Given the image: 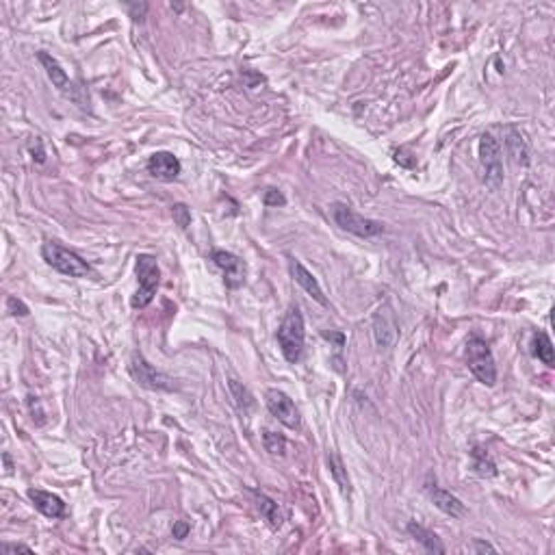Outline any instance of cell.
<instances>
[{
    "mask_svg": "<svg viewBox=\"0 0 555 555\" xmlns=\"http://www.w3.org/2000/svg\"><path fill=\"white\" fill-rule=\"evenodd\" d=\"M278 345L282 356L289 362H297L302 358L304 352V338H306V330H304V317L297 306H291L278 328Z\"/></svg>",
    "mask_w": 555,
    "mask_h": 555,
    "instance_id": "6da1fadb",
    "label": "cell"
},
{
    "mask_svg": "<svg viewBox=\"0 0 555 555\" xmlns=\"http://www.w3.org/2000/svg\"><path fill=\"white\" fill-rule=\"evenodd\" d=\"M41 256H44V261L53 269H57L63 276L85 278V276L92 274V267H90L87 261H82L78 254L70 252L68 247L59 245L57 241H46L44 245H41Z\"/></svg>",
    "mask_w": 555,
    "mask_h": 555,
    "instance_id": "7a4b0ae2",
    "label": "cell"
},
{
    "mask_svg": "<svg viewBox=\"0 0 555 555\" xmlns=\"http://www.w3.org/2000/svg\"><path fill=\"white\" fill-rule=\"evenodd\" d=\"M466 365L471 373L486 387H495L497 382V365L488 343L480 336H471L466 340Z\"/></svg>",
    "mask_w": 555,
    "mask_h": 555,
    "instance_id": "3957f363",
    "label": "cell"
},
{
    "mask_svg": "<svg viewBox=\"0 0 555 555\" xmlns=\"http://www.w3.org/2000/svg\"><path fill=\"white\" fill-rule=\"evenodd\" d=\"M137 278H139V289L133 295L131 306L146 308L154 300L158 282H161V269H158V263L154 256H150V254L137 256Z\"/></svg>",
    "mask_w": 555,
    "mask_h": 555,
    "instance_id": "277c9868",
    "label": "cell"
},
{
    "mask_svg": "<svg viewBox=\"0 0 555 555\" xmlns=\"http://www.w3.org/2000/svg\"><path fill=\"white\" fill-rule=\"evenodd\" d=\"M332 217H334V222H336L340 228L347 230V232H352V235H356V237H360V239L377 237V235L384 230V224H382V222L362 217V215H358L354 208H350L347 204H340V202L332 204Z\"/></svg>",
    "mask_w": 555,
    "mask_h": 555,
    "instance_id": "5b68a950",
    "label": "cell"
},
{
    "mask_svg": "<svg viewBox=\"0 0 555 555\" xmlns=\"http://www.w3.org/2000/svg\"><path fill=\"white\" fill-rule=\"evenodd\" d=\"M131 373L144 389H150V391H174L176 389L174 379L165 373H161V371H156L141 354H133Z\"/></svg>",
    "mask_w": 555,
    "mask_h": 555,
    "instance_id": "8992f818",
    "label": "cell"
},
{
    "mask_svg": "<svg viewBox=\"0 0 555 555\" xmlns=\"http://www.w3.org/2000/svg\"><path fill=\"white\" fill-rule=\"evenodd\" d=\"M480 161L486 169V183L490 187H497L503 180V158L501 148L490 133H484L480 137Z\"/></svg>",
    "mask_w": 555,
    "mask_h": 555,
    "instance_id": "52a82bcc",
    "label": "cell"
},
{
    "mask_svg": "<svg viewBox=\"0 0 555 555\" xmlns=\"http://www.w3.org/2000/svg\"><path fill=\"white\" fill-rule=\"evenodd\" d=\"M265 402H267L269 412H271V414H274L282 425H286V428L297 430V428H300V425H302L300 410H297V406L293 404V399H291L286 393L271 389V391H267Z\"/></svg>",
    "mask_w": 555,
    "mask_h": 555,
    "instance_id": "ba28073f",
    "label": "cell"
},
{
    "mask_svg": "<svg viewBox=\"0 0 555 555\" xmlns=\"http://www.w3.org/2000/svg\"><path fill=\"white\" fill-rule=\"evenodd\" d=\"M212 263H215L224 271V284L228 289H239L245 284L247 278V265L239 259L237 254L226 252V249H215L212 252Z\"/></svg>",
    "mask_w": 555,
    "mask_h": 555,
    "instance_id": "9c48e42d",
    "label": "cell"
},
{
    "mask_svg": "<svg viewBox=\"0 0 555 555\" xmlns=\"http://www.w3.org/2000/svg\"><path fill=\"white\" fill-rule=\"evenodd\" d=\"M183 172V165L178 161V156H174L172 152H154L148 158V174L156 180L169 183L176 180Z\"/></svg>",
    "mask_w": 555,
    "mask_h": 555,
    "instance_id": "30bf717a",
    "label": "cell"
},
{
    "mask_svg": "<svg viewBox=\"0 0 555 555\" xmlns=\"http://www.w3.org/2000/svg\"><path fill=\"white\" fill-rule=\"evenodd\" d=\"M28 499L33 501V505L48 519H63L65 517V503L61 497L48 492V490H39V488H31L28 490Z\"/></svg>",
    "mask_w": 555,
    "mask_h": 555,
    "instance_id": "8fae6325",
    "label": "cell"
},
{
    "mask_svg": "<svg viewBox=\"0 0 555 555\" xmlns=\"http://www.w3.org/2000/svg\"><path fill=\"white\" fill-rule=\"evenodd\" d=\"M428 495H430L432 503H434L438 510H443L445 514H449V517H453V519L466 517V505H464L456 495H451L449 490L438 488V486L434 484V486H428Z\"/></svg>",
    "mask_w": 555,
    "mask_h": 555,
    "instance_id": "7c38bea8",
    "label": "cell"
},
{
    "mask_svg": "<svg viewBox=\"0 0 555 555\" xmlns=\"http://www.w3.org/2000/svg\"><path fill=\"white\" fill-rule=\"evenodd\" d=\"M291 276H293V280L300 284L315 302H319L321 306H325L328 304V300H325V295H323V289L319 286V282H317V278L300 263V261H291Z\"/></svg>",
    "mask_w": 555,
    "mask_h": 555,
    "instance_id": "4fadbf2b",
    "label": "cell"
},
{
    "mask_svg": "<svg viewBox=\"0 0 555 555\" xmlns=\"http://www.w3.org/2000/svg\"><path fill=\"white\" fill-rule=\"evenodd\" d=\"M37 59H39L41 65H44V70H46V74H48V78L53 80L55 87H57L61 94L74 98V85L70 82V78H68V74L63 72V68L59 65V61H57L55 57H50L48 53H37Z\"/></svg>",
    "mask_w": 555,
    "mask_h": 555,
    "instance_id": "5bb4252c",
    "label": "cell"
},
{
    "mask_svg": "<svg viewBox=\"0 0 555 555\" xmlns=\"http://www.w3.org/2000/svg\"><path fill=\"white\" fill-rule=\"evenodd\" d=\"M408 534L425 549V551H430V553H445V544L441 542V538L434 534V532H430L428 527H423V525H419V523H408Z\"/></svg>",
    "mask_w": 555,
    "mask_h": 555,
    "instance_id": "9a60e30c",
    "label": "cell"
},
{
    "mask_svg": "<svg viewBox=\"0 0 555 555\" xmlns=\"http://www.w3.org/2000/svg\"><path fill=\"white\" fill-rule=\"evenodd\" d=\"M505 144H507V150H510L512 158H514L517 163H521V165H525V167L529 165V144H527V139L523 137V133L519 131V128H507Z\"/></svg>",
    "mask_w": 555,
    "mask_h": 555,
    "instance_id": "2e32d148",
    "label": "cell"
},
{
    "mask_svg": "<svg viewBox=\"0 0 555 555\" xmlns=\"http://www.w3.org/2000/svg\"><path fill=\"white\" fill-rule=\"evenodd\" d=\"M328 468H330L332 480H334L336 486L340 488V492L350 495V492H352V482H350V475H347V468H345L343 460H340L336 453H330V456H328Z\"/></svg>",
    "mask_w": 555,
    "mask_h": 555,
    "instance_id": "e0dca14e",
    "label": "cell"
},
{
    "mask_svg": "<svg viewBox=\"0 0 555 555\" xmlns=\"http://www.w3.org/2000/svg\"><path fill=\"white\" fill-rule=\"evenodd\" d=\"M256 501H259V510H261V514L269 521V525L271 527H280L282 523H284V512H282V507L274 501V499H269L267 495H261V492H256Z\"/></svg>",
    "mask_w": 555,
    "mask_h": 555,
    "instance_id": "ac0fdd59",
    "label": "cell"
},
{
    "mask_svg": "<svg viewBox=\"0 0 555 555\" xmlns=\"http://www.w3.org/2000/svg\"><path fill=\"white\" fill-rule=\"evenodd\" d=\"M373 328H375V340H377L382 347H389L393 340H395V336H397L395 323L391 321V317H387L382 311L377 313Z\"/></svg>",
    "mask_w": 555,
    "mask_h": 555,
    "instance_id": "d6986e66",
    "label": "cell"
},
{
    "mask_svg": "<svg viewBox=\"0 0 555 555\" xmlns=\"http://www.w3.org/2000/svg\"><path fill=\"white\" fill-rule=\"evenodd\" d=\"M471 458H473V471L480 478H495L497 475V464L484 447H475L471 451Z\"/></svg>",
    "mask_w": 555,
    "mask_h": 555,
    "instance_id": "ffe728a7",
    "label": "cell"
},
{
    "mask_svg": "<svg viewBox=\"0 0 555 555\" xmlns=\"http://www.w3.org/2000/svg\"><path fill=\"white\" fill-rule=\"evenodd\" d=\"M534 356L538 360H542L546 367L555 365V356H553V343L546 332H536L534 334Z\"/></svg>",
    "mask_w": 555,
    "mask_h": 555,
    "instance_id": "44dd1931",
    "label": "cell"
},
{
    "mask_svg": "<svg viewBox=\"0 0 555 555\" xmlns=\"http://www.w3.org/2000/svg\"><path fill=\"white\" fill-rule=\"evenodd\" d=\"M230 393H232V397H235V402H237V406H239V410H249L252 406H254V397H252V393L243 387L241 382H237V379H230Z\"/></svg>",
    "mask_w": 555,
    "mask_h": 555,
    "instance_id": "7402d4cb",
    "label": "cell"
},
{
    "mask_svg": "<svg viewBox=\"0 0 555 555\" xmlns=\"http://www.w3.org/2000/svg\"><path fill=\"white\" fill-rule=\"evenodd\" d=\"M263 443H265V449L274 456H282L284 449H286V438L282 434H276L271 430H265L263 434Z\"/></svg>",
    "mask_w": 555,
    "mask_h": 555,
    "instance_id": "603a6c76",
    "label": "cell"
},
{
    "mask_svg": "<svg viewBox=\"0 0 555 555\" xmlns=\"http://www.w3.org/2000/svg\"><path fill=\"white\" fill-rule=\"evenodd\" d=\"M172 212H174V222H176L180 228H187V226L191 224V210H189L185 204H176Z\"/></svg>",
    "mask_w": 555,
    "mask_h": 555,
    "instance_id": "cb8c5ba5",
    "label": "cell"
},
{
    "mask_svg": "<svg viewBox=\"0 0 555 555\" xmlns=\"http://www.w3.org/2000/svg\"><path fill=\"white\" fill-rule=\"evenodd\" d=\"M263 202H265V206H284V204H286V198H284L278 189H267Z\"/></svg>",
    "mask_w": 555,
    "mask_h": 555,
    "instance_id": "d4e9b609",
    "label": "cell"
},
{
    "mask_svg": "<svg viewBox=\"0 0 555 555\" xmlns=\"http://www.w3.org/2000/svg\"><path fill=\"white\" fill-rule=\"evenodd\" d=\"M7 306H9V311H11L14 315H20V317L28 315V308H26V304H22L20 300H16V297H9V300H7Z\"/></svg>",
    "mask_w": 555,
    "mask_h": 555,
    "instance_id": "484cf974",
    "label": "cell"
},
{
    "mask_svg": "<svg viewBox=\"0 0 555 555\" xmlns=\"http://www.w3.org/2000/svg\"><path fill=\"white\" fill-rule=\"evenodd\" d=\"M189 523L187 521H178V523H174V529H172V534H174V538L176 540H185L187 538V534H189Z\"/></svg>",
    "mask_w": 555,
    "mask_h": 555,
    "instance_id": "4316f807",
    "label": "cell"
},
{
    "mask_svg": "<svg viewBox=\"0 0 555 555\" xmlns=\"http://www.w3.org/2000/svg\"><path fill=\"white\" fill-rule=\"evenodd\" d=\"M128 9H131V18L133 20H144L146 11H148V5L141 3V5H128Z\"/></svg>",
    "mask_w": 555,
    "mask_h": 555,
    "instance_id": "83f0119b",
    "label": "cell"
},
{
    "mask_svg": "<svg viewBox=\"0 0 555 555\" xmlns=\"http://www.w3.org/2000/svg\"><path fill=\"white\" fill-rule=\"evenodd\" d=\"M3 551H5V553H9V551H24V553H33V549H31V546H26V544H9V542H5V544H3Z\"/></svg>",
    "mask_w": 555,
    "mask_h": 555,
    "instance_id": "f1b7e54d",
    "label": "cell"
},
{
    "mask_svg": "<svg viewBox=\"0 0 555 555\" xmlns=\"http://www.w3.org/2000/svg\"><path fill=\"white\" fill-rule=\"evenodd\" d=\"M475 549L482 553V551H490V553H495V546L492 544H488V542H482V540H475Z\"/></svg>",
    "mask_w": 555,
    "mask_h": 555,
    "instance_id": "f546056e",
    "label": "cell"
},
{
    "mask_svg": "<svg viewBox=\"0 0 555 555\" xmlns=\"http://www.w3.org/2000/svg\"><path fill=\"white\" fill-rule=\"evenodd\" d=\"M3 458H5V464H7V471H11V460H9V456L5 453Z\"/></svg>",
    "mask_w": 555,
    "mask_h": 555,
    "instance_id": "4dcf8cb0",
    "label": "cell"
}]
</instances>
